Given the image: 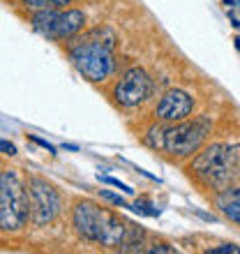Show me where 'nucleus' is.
Wrapping results in <instances>:
<instances>
[{
  "mask_svg": "<svg viewBox=\"0 0 240 254\" xmlns=\"http://www.w3.org/2000/svg\"><path fill=\"white\" fill-rule=\"evenodd\" d=\"M224 5H229V7H234V5H236V0H224Z\"/></svg>",
  "mask_w": 240,
  "mask_h": 254,
  "instance_id": "nucleus-23",
  "label": "nucleus"
},
{
  "mask_svg": "<svg viewBox=\"0 0 240 254\" xmlns=\"http://www.w3.org/2000/svg\"><path fill=\"white\" fill-rule=\"evenodd\" d=\"M208 132H210L208 118H199L194 123L180 121L178 125L164 129V146H162V150H167L171 157H189V155L201 150Z\"/></svg>",
  "mask_w": 240,
  "mask_h": 254,
  "instance_id": "nucleus-6",
  "label": "nucleus"
},
{
  "mask_svg": "<svg viewBox=\"0 0 240 254\" xmlns=\"http://www.w3.org/2000/svg\"><path fill=\"white\" fill-rule=\"evenodd\" d=\"M208 254H240V245H236V243H227V245L208 250Z\"/></svg>",
  "mask_w": 240,
  "mask_h": 254,
  "instance_id": "nucleus-16",
  "label": "nucleus"
},
{
  "mask_svg": "<svg viewBox=\"0 0 240 254\" xmlns=\"http://www.w3.org/2000/svg\"><path fill=\"white\" fill-rule=\"evenodd\" d=\"M100 178V183H104V185H111V188H118L120 192H125V194H134V190L129 188V185H125L122 181H118V178H111V176H97Z\"/></svg>",
  "mask_w": 240,
  "mask_h": 254,
  "instance_id": "nucleus-14",
  "label": "nucleus"
},
{
  "mask_svg": "<svg viewBox=\"0 0 240 254\" xmlns=\"http://www.w3.org/2000/svg\"><path fill=\"white\" fill-rule=\"evenodd\" d=\"M28 139L33 141V143H37V146H42V148H44V150H47V153L56 155V146H54V143H49L47 139H40V136H35V134H30V136H28Z\"/></svg>",
  "mask_w": 240,
  "mask_h": 254,
  "instance_id": "nucleus-17",
  "label": "nucleus"
},
{
  "mask_svg": "<svg viewBox=\"0 0 240 254\" xmlns=\"http://www.w3.org/2000/svg\"><path fill=\"white\" fill-rule=\"evenodd\" d=\"M217 208L222 210V215L227 220L240 224V188L234 190H222L217 194Z\"/></svg>",
  "mask_w": 240,
  "mask_h": 254,
  "instance_id": "nucleus-10",
  "label": "nucleus"
},
{
  "mask_svg": "<svg viewBox=\"0 0 240 254\" xmlns=\"http://www.w3.org/2000/svg\"><path fill=\"white\" fill-rule=\"evenodd\" d=\"M30 220V196L16 169L0 171V231L16 234Z\"/></svg>",
  "mask_w": 240,
  "mask_h": 254,
  "instance_id": "nucleus-4",
  "label": "nucleus"
},
{
  "mask_svg": "<svg viewBox=\"0 0 240 254\" xmlns=\"http://www.w3.org/2000/svg\"><path fill=\"white\" fill-rule=\"evenodd\" d=\"M116 35L109 28H95L69 49V61L90 83H104L116 72Z\"/></svg>",
  "mask_w": 240,
  "mask_h": 254,
  "instance_id": "nucleus-2",
  "label": "nucleus"
},
{
  "mask_svg": "<svg viewBox=\"0 0 240 254\" xmlns=\"http://www.w3.org/2000/svg\"><path fill=\"white\" fill-rule=\"evenodd\" d=\"M30 23L47 40L62 42V40H72L83 30L86 14L81 9H65V12L62 9H35Z\"/></svg>",
  "mask_w": 240,
  "mask_h": 254,
  "instance_id": "nucleus-5",
  "label": "nucleus"
},
{
  "mask_svg": "<svg viewBox=\"0 0 240 254\" xmlns=\"http://www.w3.org/2000/svg\"><path fill=\"white\" fill-rule=\"evenodd\" d=\"M153 95V79L143 67H129L114 88V97L122 109H136Z\"/></svg>",
  "mask_w": 240,
  "mask_h": 254,
  "instance_id": "nucleus-8",
  "label": "nucleus"
},
{
  "mask_svg": "<svg viewBox=\"0 0 240 254\" xmlns=\"http://www.w3.org/2000/svg\"><path fill=\"white\" fill-rule=\"evenodd\" d=\"M146 252H150V254H157V252H160V254H174L176 248H169L167 243H155L153 248H148Z\"/></svg>",
  "mask_w": 240,
  "mask_h": 254,
  "instance_id": "nucleus-18",
  "label": "nucleus"
},
{
  "mask_svg": "<svg viewBox=\"0 0 240 254\" xmlns=\"http://www.w3.org/2000/svg\"><path fill=\"white\" fill-rule=\"evenodd\" d=\"M62 148H65V150H72V153H76V150H79V146H76V143H62Z\"/></svg>",
  "mask_w": 240,
  "mask_h": 254,
  "instance_id": "nucleus-22",
  "label": "nucleus"
},
{
  "mask_svg": "<svg viewBox=\"0 0 240 254\" xmlns=\"http://www.w3.org/2000/svg\"><path fill=\"white\" fill-rule=\"evenodd\" d=\"M229 19H231V26H234L236 30H240V19H236V16H234L231 12H229Z\"/></svg>",
  "mask_w": 240,
  "mask_h": 254,
  "instance_id": "nucleus-21",
  "label": "nucleus"
},
{
  "mask_svg": "<svg viewBox=\"0 0 240 254\" xmlns=\"http://www.w3.org/2000/svg\"><path fill=\"white\" fill-rule=\"evenodd\" d=\"M100 196L104 201H109V203H114V206H118V208H129V203H127L120 194H114V192H109V190H100Z\"/></svg>",
  "mask_w": 240,
  "mask_h": 254,
  "instance_id": "nucleus-15",
  "label": "nucleus"
},
{
  "mask_svg": "<svg viewBox=\"0 0 240 254\" xmlns=\"http://www.w3.org/2000/svg\"><path fill=\"white\" fill-rule=\"evenodd\" d=\"M194 111V97L180 88H171L162 95L160 104L155 107V116L167 123H180Z\"/></svg>",
  "mask_w": 240,
  "mask_h": 254,
  "instance_id": "nucleus-9",
  "label": "nucleus"
},
{
  "mask_svg": "<svg viewBox=\"0 0 240 254\" xmlns=\"http://www.w3.org/2000/svg\"><path fill=\"white\" fill-rule=\"evenodd\" d=\"M28 196H30V217L35 227H47L60 215L62 196L54 183L42 176H28Z\"/></svg>",
  "mask_w": 240,
  "mask_h": 254,
  "instance_id": "nucleus-7",
  "label": "nucleus"
},
{
  "mask_svg": "<svg viewBox=\"0 0 240 254\" xmlns=\"http://www.w3.org/2000/svg\"><path fill=\"white\" fill-rule=\"evenodd\" d=\"M129 210H134V213H139V215H146V217H157L160 215V208L153 206L148 199H136L134 203H129Z\"/></svg>",
  "mask_w": 240,
  "mask_h": 254,
  "instance_id": "nucleus-12",
  "label": "nucleus"
},
{
  "mask_svg": "<svg viewBox=\"0 0 240 254\" xmlns=\"http://www.w3.org/2000/svg\"><path fill=\"white\" fill-rule=\"evenodd\" d=\"M74 231L88 243L102 248H120L125 243H139L143 238V229L125 222L120 215L100 206L90 199H81L72 208Z\"/></svg>",
  "mask_w": 240,
  "mask_h": 254,
  "instance_id": "nucleus-1",
  "label": "nucleus"
},
{
  "mask_svg": "<svg viewBox=\"0 0 240 254\" xmlns=\"http://www.w3.org/2000/svg\"><path fill=\"white\" fill-rule=\"evenodd\" d=\"M189 171L206 188H227L240 171V143H213L199 153Z\"/></svg>",
  "mask_w": 240,
  "mask_h": 254,
  "instance_id": "nucleus-3",
  "label": "nucleus"
},
{
  "mask_svg": "<svg viewBox=\"0 0 240 254\" xmlns=\"http://www.w3.org/2000/svg\"><path fill=\"white\" fill-rule=\"evenodd\" d=\"M0 153L7 155V157H14V155H16V146H14L12 141L0 139Z\"/></svg>",
  "mask_w": 240,
  "mask_h": 254,
  "instance_id": "nucleus-19",
  "label": "nucleus"
},
{
  "mask_svg": "<svg viewBox=\"0 0 240 254\" xmlns=\"http://www.w3.org/2000/svg\"><path fill=\"white\" fill-rule=\"evenodd\" d=\"M196 215H199V217H203V220H208V222H215V220H217L215 215H208V213H203V210H196Z\"/></svg>",
  "mask_w": 240,
  "mask_h": 254,
  "instance_id": "nucleus-20",
  "label": "nucleus"
},
{
  "mask_svg": "<svg viewBox=\"0 0 240 254\" xmlns=\"http://www.w3.org/2000/svg\"><path fill=\"white\" fill-rule=\"evenodd\" d=\"M236 5H240V0H236Z\"/></svg>",
  "mask_w": 240,
  "mask_h": 254,
  "instance_id": "nucleus-24",
  "label": "nucleus"
},
{
  "mask_svg": "<svg viewBox=\"0 0 240 254\" xmlns=\"http://www.w3.org/2000/svg\"><path fill=\"white\" fill-rule=\"evenodd\" d=\"M146 143L150 148H155V150H157V148L162 150V146H164V129H162V127H153V129L146 134Z\"/></svg>",
  "mask_w": 240,
  "mask_h": 254,
  "instance_id": "nucleus-13",
  "label": "nucleus"
},
{
  "mask_svg": "<svg viewBox=\"0 0 240 254\" xmlns=\"http://www.w3.org/2000/svg\"><path fill=\"white\" fill-rule=\"evenodd\" d=\"M21 2L30 9H62L72 0H21Z\"/></svg>",
  "mask_w": 240,
  "mask_h": 254,
  "instance_id": "nucleus-11",
  "label": "nucleus"
}]
</instances>
